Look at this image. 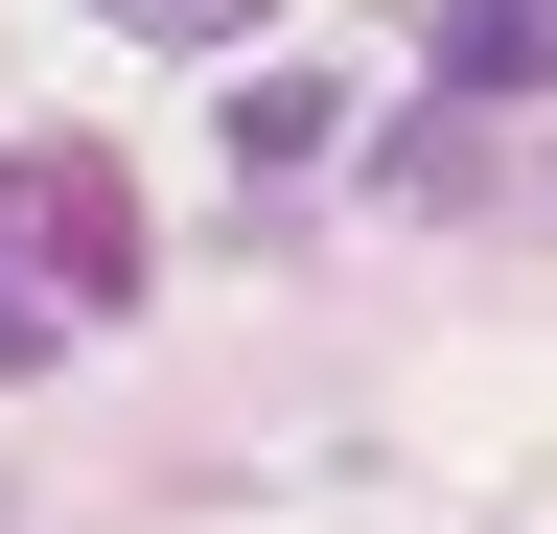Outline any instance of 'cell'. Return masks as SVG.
Returning a JSON list of instances; mask_svg holds the SVG:
<instances>
[{
	"label": "cell",
	"mask_w": 557,
	"mask_h": 534,
	"mask_svg": "<svg viewBox=\"0 0 557 534\" xmlns=\"http://www.w3.org/2000/svg\"><path fill=\"white\" fill-rule=\"evenodd\" d=\"M0 233H24V280H47L70 325H116V302H139V186H116L94 140H47V163H0Z\"/></svg>",
	"instance_id": "6da1fadb"
},
{
	"label": "cell",
	"mask_w": 557,
	"mask_h": 534,
	"mask_svg": "<svg viewBox=\"0 0 557 534\" xmlns=\"http://www.w3.org/2000/svg\"><path fill=\"white\" fill-rule=\"evenodd\" d=\"M418 71H442V116L557 94V0H442V24H418Z\"/></svg>",
	"instance_id": "7a4b0ae2"
},
{
	"label": "cell",
	"mask_w": 557,
	"mask_h": 534,
	"mask_svg": "<svg viewBox=\"0 0 557 534\" xmlns=\"http://www.w3.org/2000/svg\"><path fill=\"white\" fill-rule=\"evenodd\" d=\"M325 140H348V94H325V71H256V94H233V186H302Z\"/></svg>",
	"instance_id": "3957f363"
},
{
	"label": "cell",
	"mask_w": 557,
	"mask_h": 534,
	"mask_svg": "<svg viewBox=\"0 0 557 534\" xmlns=\"http://www.w3.org/2000/svg\"><path fill=\"white\" fill-rule=\"evenodd\" d=\"M94 24H139V47H186V71H209V47H256V24H278V0H94Z\"/></svg>",
	"instance_id": "277c9868"
},
{
	"label": "cell",
	"mask_w": 557,
	"mask_h": 534,
	"mask_svg": "<svg viewBox=\"0 0 557 534\" xmlns=\"http://www.w3.org/2000/svg\"><path fill=\"white\" fill-rule=\"evenodd\" d=\"M24 372H70V302L24 280V233H0V395H24Z\"/></svg>",
	"instance_id": "5b68a950"
}]
</instances>
